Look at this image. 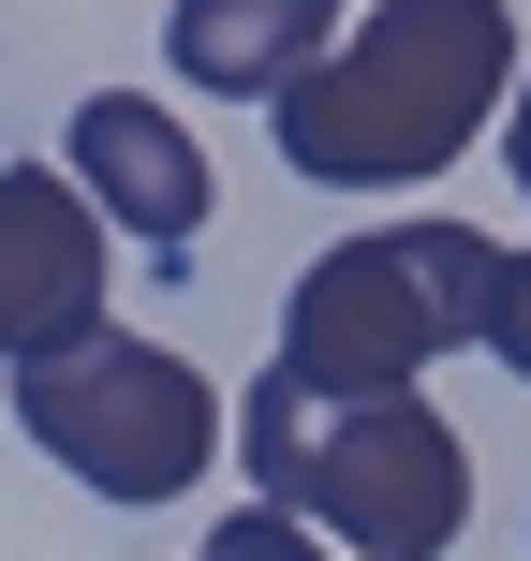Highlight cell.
<instances>
[{
    "instance_id": "1",
    "label": "cell",
    "mask_w": 531,
    "mask_h": 561,
    "mask_svg": "<svg viewBox=\"0 0 531 561\" xmlns=\"http://www.w3.org/2000/svg\"><path fill=\"white\" fill-rule=\"evenodd\" d=\"M517 89V15L503 0H384L325 45V75L280 89V163L325 178V193H399V178H443L458 148L503 118Z\"/></svg>"
},
{
    "instance_id": "2",
    "label": "cell",
    "mask_w": 531,
    "mask_h": 561,
    "mask_svg": "<svg viewBox=\"0 0 531 561\" xmlns=\"http://www.w3.org/2000/svg\"><path fill=\"white\" fill-rule=\"evenodd\" d=\"M236 458H252V488L280 517H310L355 561H443L473 533V444L428 414V385L414 399H325L296 369H266L252 414H236Z\"/></svg>"
},
{
    "instance_id": "3",
    "label": "cell",
    "mask_w": 531,
    "mask_h": 561,
    "mask_svg": "<svg viewBox=\"0 0 531 561\" xmlns=\"http://www.w3.org/2000/svg\"><path fill=\"white\" fill-rule=\"evenodd\" d=\"M487 296H503V252L473 222H384L339 237V252L296 266V310H280V369L325 399H414V369H443L458 340H487Z\"/></svg>"
},
{
    "instance_id": "4",
    "label": "cell",
    "mask_w": 531,
    "mask_h": 561,
    "mask_svg": "<svg viewBox=\"0 0 531 561\" xmlns=\"http://www.w3.org/2000/svg\"><path fill=\"white\" fill-rule=\"evenodd\" d=\"M0 385H15V428L89 503H177V488H207V458H222L207 369L163 355V340H134V325H89V340H59V355L0 369Z\"/></svg>"
},
{
    "instance_id": "5",
    "label": "cell",
    "mask_w": 531,
    "mask_h": 561,
    "mask_svg": "<svg viewBox=\"0 0 531 561\" xmlns=\"http://www.w3.org/2000/svg\"><path fill=\"white\" fill-rule=\"evenodd\" d=\"M59 178H74L118 237H148V252L207 237V148L177 134L148 89H89V104H74V163H59Z\"/></svg>"
},
{
    "instance_id": "6",
    "label": "cell",
    "mask_w": 531,
    "mask_h": 561,
    "mask_svg": "<svg viewBox=\"0 0 531 561\" xmlns=\"http://www.w3.org/2000/svg\"><path fill=\"white\" fill-rule=\"evenodd\" d=\"M339 15H310V0H177L163 15V59L177 89H207V104H280L296 75H325Z\"/></svg>"
},
{
    "instance_id": "7",
    "label": "cell",
    "mask_w": 531,
    "mask_h": 561,
    "mask_svg": "<svg viewBox=\"0 0 531 561\" xmlns=\"http://www.w3.org/2000/svg\"><path fill=\"white\" fill-rule=\"evenodd\" d=\"M207 561H325V533H310V517H280V503H236L222 533H207Z\"/></svg>"
},
{
    "instance_id": "8",
    "label": "cell",
    "mask_w": 531,
    "mask_h": 561,
    "mask_svg": "<svg viewBox=\"0 0 531 561\" xmlns=\"http://www.w3.org/2000/svg\"><path fill=\"white\" fill-rule=\"evenodd\" d=\"M487 355L531 385V252H503V296H487Z\"/></svg>"
},
{
    "instance_id": "9",
    "label": "cell",
    "mask_w": 531,
    "mask_h": 561,
    "mask_svg": "<svg viewBox=\"0 0 531 561\" xmlns=\"http://www.w3.org/2000/svg\"><path fill=\"white\" fill-rule=\"evenodd\" d=\"M503 148H517V193H531V75H517V134Z\"/></svg>"
},
{
    "instance_id": "10",
    "label": "cell",
    "mask_w": 531,
    "mask_h": 561,
    "mask_svg": "<svg viewBox=\"0 0 531 561\" xmlns=\"http://www.w3.org/2000/svg\"><path fill=\"white\" fill-rule=\"evenodd\" d=\"M310 15H339V0H310Z\"/></svg>"
}]
</instances>
